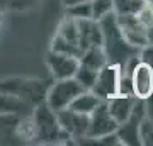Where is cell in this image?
I'll use <instances>...</instances> for the list:
<instances>
[{
	"instance_id": "obj_1",
	"label": "cell",
	"mask_w": 153,
	"mask_h": 146,
	"mask_svg": "<svg viewBox=\"0 0 153 146\" xmlns=\"http://www.w3.org/2000/svg\"><path fill=\"white\" fill-rule=\"evenodd\" d=\"M99 26L102 31V48L107 54L109 63H114L123 68L133 56L140 53V48H134L124 39L114 12L102 17L99 21Z\"/></svg>"
},
{
	"instance_id": "obj_2",
	"label": "cell",
	"mask_w": 153,
	"mask_h": 146,
	"mask_svg": "<svg viewBox=\"0 0 153 146\" xmlns=\"http://www.w3.org/2000/svg\"><path fill=\"white\" fill-rule=\"evenodd\" d=\"M49 82L46 80H39V78H5L0 80V92L14 95V97L21 99L24 102L31 104L33 107L43 104L46 92L49 88Z\"/></svg>"
},
{
	"instance_id": "obj_3",
	"label": "cell",
	"mask_w": 153,
	"mask_h": 146,
	"mask_svg": "<svg viewBox=\"0 0 153 146\" xmlns=\"http://www.w3.org/2000/svg\"><path fill=\"white\" fill-rule=\"evenodd\" d=\"M33 121H34V129H36V139L38 143H68V134L61 129L56 112H53L46 104H39L33 109Z\"/></svg>"
},
{
	"instance_id": "obj_4",
	"label": "cell",
	"mask_w": 153,
	"mask_h": 146,
	"mask_svg": "<svg viewBox=\"0 0 153 146\" xmlns=\"http://www.w3.org/2000/svg\"><path fill=\"white\" fill-rule=\"evenodd\" d=\"M83 88L78 82L71 76V78H63V80H53V83L49 85L46 97H44V104L48 105L53 112H58L61 109H66L71 104V100L83 92Z\"/></svg>"
},
{
	"instance_id": "obj_5",
	"label": "cell",
	"mask_w": 153,
	"mask_h": 146,
	"mask_svg": "<svg viewBox=\"0 0 153 146\" xmlns=\"http://www.w3.org/2000/svg\"><path fill=\"white\" fill-rule=\"evenodd\" d=\"M119 76H121V66L114 63H105L102 68L97 70L95 80H94L92 90L100 100H109L111 97L117 95L119 92Z\"/></svg>"
},
{
	"instance_id": "obj_6",
	"label": "cell",
	"mask_w": 153,
	"mask_h": 146,
	"mask_svg": "<svg viewBox=\"0 0 153 146\" xmlns=\"http://www.w3.org/2000/svg\"><path fill=\"white\" fill-rule=\"evenodd\" d=\"M117 122L112 119V116L107 110V104L105 100L99 104L97 107L94 109L92 112L88 114V133L87 138L88 139H97L102 136H107L111 133H116L117 129Z\"/></svg>"
},
{
	"instance_id": "obj_7",
	"label": "cell",
	"mask_w": 153,
	"mask_h": 146,
	"mask_svg": "<svg viewBox=\"0 0 153 146\" xmlns=\"http://www.w3.org/2000/svg\"><path fill=\"white\" fill-rule=\"evenodd\" d=\"M58 122H60L61 129L65 131L70 139L80 141L83 138H87L88 133V116L87 114H80L71 110L70 107L61 109L56 112Z\"/></svg>"
},
{
	"instance_id": "obj_8",
	"label": "cell",
	"mask_w": 153,
	"mask_h": 146,
	"mask_svg": "<svg viewBox=\"0 0 153 146\" xmlns=\"http://www.w3.org/2000/svg\"><path fill=\"white\" fill-rule=\"evenodd\" d=\"M145 117V105H143V100L138 99L136 105L133 109L131 116L121 122L116 129V134L119 138L121 145H129V146H136L140 145V134H138V129H140V122Z\"/></svg>"
},
{
	"instance_id": "obj_9",
	"label": "cell",
	"mask_w": 153,
	"mask_h": 146,
	"mask_svg": "<svg viewBox=\"0 0 153 146\" xmlns=\"http://www.w3.org/2000/svg\"><path fill=\"white\" fill-rule=\"evenodd\" d=\"M46 65L49 68V73L53 76V80H63V78H71L75 75L80 61H78L76 56L56 53V51L49 49V53L46 54Z\"/></svg>"
},
{
	"instance_id": "obj_10",
	"label": "cell",
	"mask_w": 153,
	"mask_h": 146,
	"mask_svg": "<svg viewBox=\"0 0 153 146\" xmlns=\"http://www.w3.org/2000/svg\"><path fill=\"white\" fill-rule=\"evenodd\" d=\"M116 19H117V24L121 27V33L129 44H133L134 48H143L145 44H148L146 29L140 22L138 16H134V14H116Z\"/></svg>"
},
{
	"instance_id": "obj_11",
	"label": "cell",
	"mask_w": 153,
	"mask_h": 146,
	"mask_svg": "<svg viewBox=\"0 0 153 146\" xmlns=\"http://www.w3.org/2000/svg\"><path fill=\"white\" fill-rule=\"evenodd\" d=\"M129 73H131L133 95L140 100L150 97L153 92V68L145 65L143 61H138Z\"/></svg>"
},
{
	"instance_id": "obj_12",
	"label": "cell",
	"mask_w": 153,
	"mask_h": 146,
	"mask_svg": "<svg viewBox=\"0 0 153 146\" xmlns=\"http://www.w3.org/2000/svg\"><path fill=\"white\" fill-rule=\"evenodd\" d=\"M78 24V46L80 49L92 48V46H102V31L99 26V21L94 19H80Z\"/></svg>"
},
{
	"instance_id": "obj_13",
	"label": "cell",
	"mask_w": 153,
	"mask_h": 146,
	"mask_svg": "<svg viewBox=\"0 0 153 146\" xmlns=\"http://www.w3.org/2000/svg\"><path fill=\"white\" fill-rule=\"evenodd\" d=\"M136 102H138V99L134 97V95H121V93L111 97L109 100H105L107 110H109V114L112 116V119H114L117 124L124 122V121L131 116Z\"/></svg>"
},
{
	"instance_id": "obj_14",
	"label": "cell",
	"mask_w": 153,
	"mask_h": 146,
	"mask_svg": "<svg viewBox=\"0 0 153 146\" xmlns=\"http://www.w3.org/2000/svg\"><path fill=\"white\" fill-rule=\"evenodd\" d=\"M33 105L21 99L0 92V114L4 116H29L33 112Z\"/></svg>"
},
{
	"instance_id": "obj_15",
	"label": "cell",
	"mask_w": 153,
	"mask_h": 146,
	"mask_svg": "<svg viewBox=\"0 0 153 146\" xmlns=\"http://www.w3.org/2000/svg\"><path fill=\"white\" fill-rule=\"evenodd\" d=\"M78 61L80 65H85L92 70H99L102 68L107 61V54H105L104 48L102 46H92V48H85L82 51V54L78 56Z\"/></svg>"
},
{
	"instance_id": "obj_16",
	"label": "cell",
	"mask_w": 153,
	"mask_h": 146,
	"mask_svg": "<svg viewBox=\"0 0 153 146\" xmlns=\"http://www.w3.org/2000/svg\"><path fill=\"white\" fill-rule=\"evenodd\" d=\"M100 102H102V100H100L92 90H83V92H80L73 100H71V104L68 105V107H70L71 110H75V112L87 114L88 116Z\"/></svg>"
},
{
	"instance_id": "obj_17",
	"label": "cell",
	"mask_w": 153,
	"mask_h": 146,
	"mask_svg": "<svg viewBox=\"0 0 153 146\" xmlns=\"http://www.w3.org/2000/svg\"><path fill=\"white\" fill-rule=\"evenodd\" d=\"M58 36H61L63 39H66L68 43L78 46V24H76V19L66 16L63 21H61L60 27H58ZM80 48V46H78Z\"/></svg>"
},
{
	"instance_id": "obj_18",
	"label": "cell",
	"mask_w": 153,
	"mask_h": 146,
	"mask_svg": "<svg viewBox=\"0 0 153 146\" xmlns=\"http://www.w3.org/2000/svg\"><path fill=\"white\" fill-rule=\"evenodd\" d=\"M146 5V0H114L116 14H140Z\"/></svg>"
},
{
	"instance_id": "obj_19",
	"label": "cell",
	"mask_w": 153,
	"mask_h": 146,
	"mask_svg": "<svg viewBox=\"0 0 153 146\" xmlns=\"http://www.w3.org/2000/svg\"><path fill=\"white\" fill-rule=\"evenodd\" d=\"M66 16L73 17L76 21L80 19H92V7H90V0H83V2H76L66 7Z\"/></svg>"
},
{
	"instance_id": "obj_20",
	"label": "cell",
	"mask_w": 153,
	"mask_h": 146,
	"mask_svg": "<svg viewBox=\"0 0 153 146\" xmlns=\"http://www.w3.org/2000/svg\"><path fill=\"white\" fill-rule=\"evenodd\" d=\"M51 51H56V53H65V54H71V56H80L82 54V49L75 46V44L68 43L66 39H63L61 36L56 34L53 38V43H51Z\"/></svg>"
},
{
	"instance_id": "obj_21",
	"label": "cell",
	"mask_w": 153,
	"mask_h": 146,
	"mask_svg": "<svg viewBox=\"0 0 153 146\" xmlns=\"http://www.w3.org/2000/svg\"><path fill=\"white\" fill-rule=\"evenodd\" d=\"M95 75H97V70H92V68H88V66H85V65H78L73 78H75L85 90H90L92 85H94V80H95Z\"/></svg>"
},
{
	"instance_id": "obj_22",
	"label": "cell",
	"mask_w": 153,
	"mask_h": 146,
	"mask_svg": "<svg viewBox=\"0 0 153 146\" xmlns=\"http://www.w3.org/2000/svg\"><path fill=\"white\" fill-rule=\"evenodd\" d=\"M92 7V19L100 21L104 16L114 12V0H90Z\"/></svg>"
},
{
	"instance_id": "obj_23",
	"label": "cell",
	"mask_w": 153,
	"mask_h": 146,
	"mask_svg": "<svg viewBox=\"0 0 153 146\" xmlns=\"http://www.w3.org/2000/svg\"><path fill=\"white\" fill-rule=\"evenodd\" d=\"M140 145H146V146H153V121H150L148 117H143L140 122Z\"/></svg>"
},
{
	"instance_id": "obj_24",
	"label": "cell",
	"mask_w": 153,
	"mask_h": 146,
	"mask_svg": "<svg viewBox=\"0 0 153 146\" xmlns=\"http://www.w3.org/2000/svg\"><path fill=\"white\" fill-rule=\"evenodd\" d=\"M121 95H133V85H131V73L121 70L119 76V92Z\"/></svg>"
},
{
	"instance_id": "obj_25",
	"label": "cell",
	"mask_w": 153,
	"mask_h": 146,
	"mask_svg": "<svg viewBox=\"0 0 153 146\" xmlns=\"http://www.w3.org/2000/svg\"><path fill=\"white\" fill-rule=\"evenodd\" d=\"M138 58H140V61H143L145 65L153 68V43H148V44H145L143 48H140Z\"/></svg>"
},
{
	"instance_id": "obj_26",
	"label": "cell",
	"mask_w": 153,
	"mask_h": 146,
	"mask_svg": "<svg viewBox=\"0 0 153 146\" xmlns=\"http://www.w3.org/2000/svg\"><path fill=\"white\" fill-rule=\"evenodd\" d=\"M143 105H145V117L153 121V92H152L150 97H146L143 100Z\"/></svg>"
},
{
	"instance_id": "obj_27",
	"label": "cell",
	"mask_w": 153,
	"mask_h": 146,
	"mask_svg": "<svg viewBox=\"0 0 153 146\" xmlns=\"http://www.w3.org/2000/svg\"><path fill=\"white\" fill-rule=\"evenodd\" d=\"M146 39H148V43H153V19L146 26Z\"/></svg>"
},
{
	"instance_id": "obj_28",
	"label": "cell",
	"mask_w": 153,
	"mask_h": 146,
	"mask_svg": "<svg viewBox=\"0 0 153 146\" xmlns=\"http://www.w3.org/2000/svg\"><path fill=\"white\" fill-rule=\"evenodd\" d=\"M65 2V7L71 5V4H76V2H83V0H63Z\"/></svg>"
},
{
	"instance_id": "obj_29",
	"label": "cell",
	"mask_w": 153,
	"mask_h": 146,
	"mask_svg": "<svg viewBox=\"0 0 153 146\" xmlns=\"http://www.w3.org/2000/svg\"><path fill=\"white\" fill-rule=\"evenodd\" d=\"M146 4H150V5H153V0H146Z\"/></svg>"
}]
</instances>
